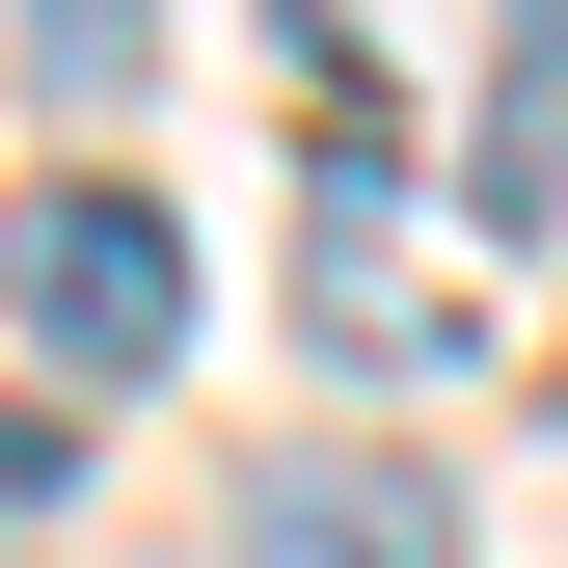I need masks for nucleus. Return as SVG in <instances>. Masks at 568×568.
Masks as SVG:
<instances>
[{
	"label": "nucleus",
	"instance_id": "nucleus-1",
	"mask_svg": "<svg viewBox=\"0 0 568 568\" xmlns=\"http://www.w3.org/2000/svg\"><path fill=\"white\" fill-rule=\"evenodd\" d=\"M0 298L54 325V379H163V352H190V217L82 163V190H28V217H0Z\"/></svg>",
	"mask_w": 568,
	"mask_h": 568
},
{
	"label": "nucleus",
	"instance_id": "nucleus-2",
	"mask_svg": "<svg viewBox=\"0 0 568 568\" xmlns=\"http://www.w3.org/2000/svg\"><path fill=\"white\" fill-rule=\"evenodd\" d=\"M244 568H460V515H434V460H271Z\"/></svg>",
	"mask_w": 568,
	"mask_h": 568
},
{
	"label": "nucleus",
	"instance_id": "nucleus-3",
	"mask_svg": "<svg viewBox=\"0 0 568 568\" xmlns=\"http://www.w3.org/2000/svg\"><path fill=\"white\" fill-rule=\"evenodd\" d=\"M28 54H54L82 109H135V54H163V0H28Z\"/></svg>",
	"mask_w": 568,
	"mask_h": 568
},
{
	"label": "nucleus",
	"instance_id": "nucleus-4",
	"mask_svg": "<svg viewBox=\"0 0 568 568\" xmlns=\"http://www.w3.org/2000/svg\"><path fill=\"white\" fill-rule=\"evenodd\" d=\"M54 487H82V434H54V406H0V541H28Z\"/></svg>",
	"mask_w": 568,
	"mask_h": 568
}]
</instances>
